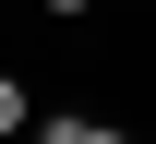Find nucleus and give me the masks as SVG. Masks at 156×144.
I'll use <instances>...</instances> for the list:
<instances>
[{
	"mask_svg": "<svg viewBox=\"0 0 156 144\" xmlns=\"http://www.w3.org/2000/svg\"><path fill=\"white\" fill-rule=\"evenodd\" d=\"M36 144H96V120H84V108H48V120H36Z\"/></svg>",
	"mask_w": 156,
	"mask_h": 144,
	"instance_id": "f257e3e1",
	"label": "nucleus"
},
{
	"mask_svg": "<svg viewBox=\"0 0 156 144\" xmlns=\"http://www.w3.org/2000/svg\"><path fill=\"white\" fill-rule=\"evenodd\" d=\"M96 144H132V132H108V120H96Z\"/></svg>",
	"mask_w": 156,
	"mask_h": 144,
	"instance_id": "20e7f679",
	"label": "nucleus"
},
{
	"mask_svg": "<svg viewBox=\"0 0 156 144\" xmlns=\"http://www.w3.org/2000/svg\"><path fill=\"white\" fill-rule=\"evenodd\" d=\"M48 12H60V24H84V12H96V0H48Z\"/></svg>",
	"mask_w": 156,
	"mask_h": 144,
	"instance_id": "7ed1b4c3",
	"label": "nucleus"
},
{
	"mask_svg": "<svg viewBox=\"0 0 156 144\" xmlns=\"http://www.w3.org/2000/svg\"><path fill=\"white\" fill-rule=\"evenodd\" d=\"M24 120H36V108H24V72H0V144H12Z\"/></svg>",
	"mask_w": 156,
	"mask_h": 144,
	"instance_id": "f03ea898",
	"label": "nucleus"
}]
</instances>
